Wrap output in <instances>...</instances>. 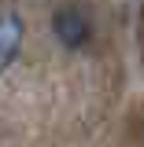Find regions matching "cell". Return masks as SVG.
I'll use <instances>...</instances> for the list:
<instances>
[{"instance_id": "6da1fadb", "label": "cell", "mask_w": 144, "mask_h": 147, "mask_svg": "<svg viewBox=\"0 0 144 147\" xmlns=\"http://www.w3.org/2000/svg\"><path fill=\"white\" fill-rule=\"evenodd\" d=\"M52 30H55V37H59L67 48H81V44L89 40V18L81 15L78 7H63V11H55Z\"/></svg>"}, {"instance_id": "7a4b0ae2", "label": "cell", "mask_w": 144, "mask_h": 147, "mask_svg": "<svg viewBox=\"0 0 144 147\" xmlns=\"http://www.w3.org/2000/svg\"><path fill=\"white\" fill-rule=\"evenodd\" d=\"M18 44H22V18L4 15L0 18V70L18 55Z\"/></svg>"}]
</instances>
